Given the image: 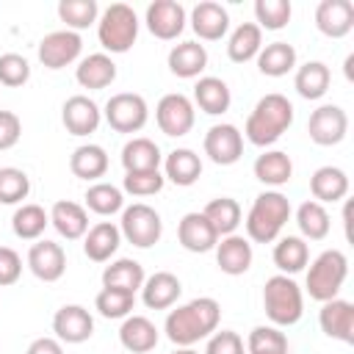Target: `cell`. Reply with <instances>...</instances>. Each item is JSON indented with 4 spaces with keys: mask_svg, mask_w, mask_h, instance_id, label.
Instances as JSON below:
<instances>
[{
    "mask_svg": "<svg viewBox=\"0 0 354 354\" xmlns=\"http://www.w3.org/2000/svg\"><path fill=\"white\" fill-rule=\"evenodd\" d=\"M218 321H221V304L210 296H196L169 310L163 321V332L177 348H191L194 343L210 337L218 329Z\"/></svg>",
    "mask_w": 354,
    "mask_h": 354,
    "instance_id": "6da1fadb",
    "label": "cell"
},
{
    "mask_svg": "<svg viewBox=\"0 0 354 354\" xmlns=\"http://www.w3.org/2000/svg\"><path fill=\"white\" fill-rule=\"evenodd\" d=\"M290 124H293V102L285 94L271 91L254 102L252 113L246 116L243 136L254 147H271L274 141L282 138V133Z\"/></svg>",
    "mask_w": 354,
    "mask_h": 354,
    "instance_id": "7a4b0ae2",
    "label": "cell"
},
{
    "mask_svg": "<svg viewBox=\"0 0 354 354\" xmlns=\"http://www.w3.org/2000/svg\"><path fill=\"white\" fill-rule=\"evenodd\" d=\"M290 218V202L282 191H263L254 196L246 213V238L252 243H271L279 238L282 227Z\"/></svg>",
    "mask_w": 354,
    "mask_h": 354,
    "instance_id": "3957f363",
    "label": "cell"
},
{
    "mask_svg": "<svg viewBox=\"0 0 354 354\" xmlns=\"http://www.w3.org/2000/svg\"><path fill=\"white\" fill-rule=\"evenodd\" d=\"M263 310L271 326H293L304 315V293L293 277L274 274L263 285Z\"/></svg>",
    "mask_w": 354,
    "mask_h": 354,
    "instance_id": "277c9868",
    "label": "cell"
},
{
    "mask_svg": "<svg viewBox=\"0 0 354 354\" xmlns=\"http://www.w3.org/2000/svg\"><path fill=\"white\" fill-rule=\"evenodd\" d=\"M346 277H348V257L340 249H326L310 263L304 288H307L310 299L324 304L329 299H337Z\"/></svg>",
    "mask_w": 354,
    "mask_h": 354,
    "instance_id": "5b68a950",
    "label": "cell"
},
{
    "mask_svg": "<svg viewBox=\"0 0 354 354\" xmlns=\"http://www.w3.org/2000/svg\"><path fill=\"white\" fill-rule=\"evenodd\" d=\"M138 17L127 3H111L97 19V39L108 53H127L138 39Z\"/></svg>",
    "mask_w": 354,
    "mask_h": 354,
    "instance_id": "8992f818",
    "label": "cell"
},
{
    "mask_svg": "<svg viewBox=\"0 0 354 354\" xmlns=\"http://www.w3.org/2000/svg\"><path fill=\"white\" fill-rule=\"evenodd\" d=\"M119 232L127 243L138 246V249H149L160 241L163 235V218L155 207L144 205V202H133L122 210V221H119Z\"/></svg>",
    "mask_w": 354,
    "mask_h": 354,
    "instance_id": "52a82bcc",
    "label": "cell"
},
{
    "mask_svg": "<svg viewBox=\"0 0 354 354\" xmlns=\"http://www.w3.org/2000/svg\"><path fill=\"white\" fill-rule=\"evenodd\" d=\"M102 116L111 124V130H116V133H138V130H144V124L149 119V108L141 94L119 91L105 102Z\"/></svg>",
    "mask_w": 354,
    "mask_h": 354,
    "instance_id": "ba28073f",
    "label": "cell"
},
{
    "mask_svg": "<svg viewBox=\"0 0 354 354\" xmlns=\"http://www.w3.org/2000/svg\"><path fill=\"white\" fill-rule=\"evenodd\" d=\"M155 122L160 127L163 136L169 138H180V136H188L194 122H196V111H194V102L180 94V91H171V94H163L155 105Z\"/></svg>",
    "mask_w": 354,
    "mask_h": 354,
    "instance_id": "9c48e42d",
    "label": "cell"
},
{
    "mask_svg": "<svg viewBox=\"0 0 354 354\" xmlns=\"http://www.w3.org/2000/svg\"><path fill=\"white\" fill-rule=\"evenodd\" d=\"M307 133H310V141L318 144V147H335L346 138L348 133V116L340 105H318L310 119H307Z\"/></svg>",
    "mask_w": 354,
    "mask_h": 354,
    "instance_id": "30bf717a",
    "label": "cell"
},
{
    "mask_svg": "<svg viewBox=\"0 0 354 354\" xmlns=\"http://www.w3.org/2000/svg\"><path fill=\"white\" fill-rule=\"evenodd\" d=\"M202 149H205V155H207L216 166H232V163H238L241 155H243V133H241L235 124H230V122L213 124V127L205 133Z\"/></svg>",
    "mask_w": 354,
    "mask_h": 354,
    "instance_id": "8fae6325",
    "label": "cell"
},
{
    "mask_svg": "<svg viewBox=\"0 0 354 354\" xmlns=\"http://www.w3.org/2000/svg\"><path fill=\"white\" fill-rule=\"evenodd\" d=\"M83 39L75 30H53L39 41V61L44 69H64L80 58Z\"/></svg>",
    "mask_w": 354,
    "mask_h": 354,
    "instance_id": "7c38bea8",
    "label": "cell"
},
{
    "mask_svg": "<svg viewBox=\"0 0 354 354\" xmlns=\"http://www.w3.org/2000/svg\"><path fill=\"white\" fill-rule=\"evenodd\" d=\"M144 22H147V30L155 39L171 41V39H177L185 30L188 14H185V8L177 0H155V3L147 6Z\"/></svg>",
    "mask_w": 354,
    "mask_h": 354,
    "instance_id": "4fadbf2b",
    "label": "cell"
},
{
    "mask_svg": "<svg viewBox=\"0 0 354 354\" xmlns=\"http://www.w3.org/2000/svg\"><path fill=\"white\" fill-rule=\"evenodd\" d=\"M53 332L61 343H86L94 335V318L83 304H64L53 315Z\"/></svg>",
    "mask_w": 354,
    "mask_h": 354,
    "instance_id": "5bb4252c",
    "label": "cell"
},
{
    "mask_svg": "<svg viewBox=\"0 0 354 354\" xmlns=\"http://www.w3.org/2000/svg\"><path fill=\"white\" fill-rule=\"evenodd\" d=\"M61 122L72 136H91L102 122V111L91 97L75 94L61 105Z\"/></svg>",
    "mask_w": 354,
    "mask_h": 354,
    "instance_id": "9a60e30c",
    "label": "cell"
},
{
    "mask_svg": "<svg viewBox=\"0 0 354 354\" xmlns=\"http://www.w3.org/2000/svg\"><path fill=\"white\" fill-rule=\"evenodd\" d=\"M28 268L41 282H58L66 271V252L55 241H36L28 249Z\"/></svg>",
    "mask_w": 354,
    "mask_h": 354,
    "instance_id": "2e32d148",
    "label": "cell"
},
{
    "mask_svg": "<svg viewBox=\"0 0 354 354\" xmlns=\"http://www.w3.org/2000/svg\"><path fill=\"white\" fill-rule=\"evenodd\" d=\"M191 30L202 39V41H218L227 36L230 30V14L221 3H213V0H202L191 8Z\"/></svg>",
    "mask_w": 354,
    "mask_h": 354,
    "instance_id": "e0dca14e",
    "label": "cell"
},
{
    "mask_svg": "<svg viewBox=\"0 0 354 354\" xmlns=\"http://www.w3.org/2000/svg\"><path fill=\"white\" fill-rule=\"evenodd\" d=\"M177 241L185 252H194V254H205L210 249H216L218 243V235L213 230V224L199 213V210H191L180 218L177 224Z\"/></svg>",
    "mask_w": 354,
    "mask_h": 354,
    "instance_id": "ac0fdd59",
    "label": "cell"
},
{
    "mask_svg": "<svg viewBox=\"0 0 354 354\" xmlns=\"http://www.w3.org/2000/svg\"><path fill=\"white\" fill-rule=\"evenodd\" d=\"M321 332L340 343H354V304L346 299H329L318 313Z\"/></svg>",
    "mask_w": 354,
    "mask_h": 354,
    "instance_id": "d6986e66",
    "label": "cell"
},
{
    "mask_svg": "<svg viewBox=\"0 0 354 354\" xmlns=\"http://www.w3.org/2000/svg\"><path fill=\"white\" fill-rule=\"evenodd\" d=\"M315 28L329 39H343L354 28L351 0H321L315 6Z\"/></svg>",
    "mask_w": 354,
    "mask_h": 354,
    "instance_id": "ffe728a7",
    "label": "cell"
},
{
    "mask_svg": "<svg viewBox=\"0 0 354 354\" xmlns=\"http://www.w3.org/2000/svg\"><path fill=\"white\" fill-rule=\"evenodd\" d=\"M252 257H254L252 241L243 238V235H238V232L224 235V238H218V243H216V263H218V268H221L224 274H230V277L246 274L249 266H252Z\"/></svg>",
    "mask_w": 354,
    "mask_h": 354,
    "instance_id": "44dd1931",
    "label": "cell"
},
{
    "mask_svg": "<svg viewBox=\"0 0 354 354\" xmlns=\"http://www.w3.org/2000/svg\"><path fill=\"white\" fill-rule=\"evenodd\" d=\"M180 293H183V285H180V279L171 271H155L141 285V301L149 310H169V307H174Z\"/></svg>",
    "mask_w": 354,
    "mask_h": 354,
    "instance_id": "7402d4cb",
    "label": "cell"
},
{
    "mask_svg": "<svg viewBox=\"0 0 354 354\" xmlns=\"http://www.w3.org/2000/svg\"><path fill=\"white\" fill-rule=\"evenodd\" d=\"M158 340H160V332L147 315H127L119 326V343L130 354H147L158 346Z\"/></svg>",
    "mask_w": 354,
    "mask_h": 354,
    "instance_id": "603a6c76",
    "label": "cell"
},
{
    "mask_svg": "<svg viewBox=\"0 0 354 354\" xmlns=\"http://www.w3.org/2000/svg\"><path fill=\"white\" fill-rule=\"evenodd\" d=\"M166 64H169V72L171 75L183 77V80H191V77H199L205 72V66H207V50L199 41H180V44H174L169 50Z\"/></svg>",
    "mask_w": 354,
    "mask_h": 354,
    "instance_id": "cb8c5ba5",
    "label": "cell"
},
{
    "mask_svg": "<svg viewBox=\"0 0 354 354\" xmlns=\"http://www.w3.org/2000/svg\"><path fill=\"white\" fill-rule=\"evenodd\" d=\"M75 80L88 91H100L116 80V64L108 53H91L75 66Z\"/></svg>",
    "mask_w": 354,
    "mask_h": 354,
    "instance_id": "d4e9b609",
    "label": "cell"
},
{
    "mask_svg": "<svg viewBox=\"0 0 354 354\" xmlns=\"http://www.w3.org/2000/svg\"><path fill=\"white\" fill-rule=\"evenodd\" d=\"M160 166H163V177H166L169 183L180 185V188L194 185V183L199 180V174H202V158H199L194 149H188V147L171 149V152L163 158Z\"/></svg>",
    "mask_w": 354,
    "mask_h": 354,
    "instance_id": "484cf974",
    "label": "cell"
},
{
    "mask_svg": "<svg viewBox=\"0 0 354 354\" xmlns=\"http://www.w3.org/2000/svg\"><path fill=\"white\" fill-rule=\"evenodd\" d=\"M50 224L55 227V232L66 241H77L88 232V213L83 205L69 202V199H58L50 207Z\"/></svg>",
    "mask_w": 354,
    "mask_h": 354,
    "instance_id": "4316f807",
    "label": "cell"
},
{
    "mask_svg": "<svg viewBox=\"0 0 354 354\" xmlns=\"http://www.w3.org/2000/svg\"><path fill=\"white\" fill-rule=\"evenodd\" d=\"M119 243H122V232H119V227L113 221H97L83 235V252L94 263H108L116 254Z\"/></svg>",
    "mask_w": 354,
    "mask_h": 354,
    "instance_id": "83f0119b",
    "label": "cell"
},
{
    "mask_svg": "<svg viewBox=\"0 0 354 354\" xmlns=\"http://www.w3.org/2000/svg\"><path fill=\"white\" fill-rule=\"evenodd\" d=\"M194 102H196L199 111H205L207 116H221V113L230 111L232 94H230V86H227L221 77L205 75V77H199L196 86H194Z\"/></svg>",
    "mask_w": 354,
    "mask_h": 354,
    "instance_id": "f1b7e54d",
    "label": "cell"
},
{
    "mask_svg": "<svg viewBox=\"0 0 354 354\" xmlns=\"http://www.w3.org/2000/svg\"><path fill=\"white\" fill-rule=\"evenodd\" d=\"M252 171H254V177L263 185H271V191H277L279 185L290 183V177H293V160L282 149H266L263 155H257Z\"/></svg>",
    "mask_w": 354,
    "mask_h": 354,
    "instance_id": "f546056e",
    "label": "cell"
},
{
    "mask_svg": "<svg viewBox=\"0 0 354 354\" xmlns=\"http://www.w3.org/2000/svg\"><path fill=\"white\" fill-rule=\"evenodd\" d=\"M329 83H332V72L324 61H307L296 66L293 88L301 100H321L329 91Z\"/></svg>",
    "mask_w": 354,
    "mask_h": 354,
    "instance_id": "4dcf8cb0",
    "label": "cell"
},
{
    "mask_svg": "<svg viewBox=\"0 0 354 354\" xmlns=\"http://www.w3.org/2000/svg\"><path fill=\"white\" fill-rule=\"evenodd\" d=\"M310 194L315 202H340L348 194V174L337 166H321L310 177Z\"/></svg>",
    "mask_w": 354,
    "mask_h": 354,
    "instance_id": "1f68e13d",
    "label": "cell"
},
{
    "mask_svg": "<svg viewBox=\"0 0 354 354\" xmlns=\"http://www.w3.org/2000/svg\"><path fill=\"white\" fill-rule=\"evenodd\" d=\"M144 279H147L144 266L133 257H119L111 266H105V271H102V288L124 290V293H133V296H136V290H141Z\"/></svg>",
    "mask_w": 354,
    "mask_h": 354,
    "instance_id": "d6a6232c",
    "label": "cell"
},
{
    "mask_svg": "<svg viewBox=\"0 0 354 354\" xmlns=\"http://www.w3.org/2000/svg\"><path fill=\"white\" fill-rule=\"evenodd\" d=\"M160 163H163V152L152 138L136 136L122 147L124 171H152V169H160Z\"/></svg>",
    "mask_w": 354,
    "mask_h": 354,
    "instance_id": "836d02e7",
    "label": "cell"
},
{
    "mask_svg": "<svg viewBox=\"0 0 354 354\" xmlns=\"http://www.w3.org/2000/svg\"><path fill=\"white\" fill-rule=\"evenodd\" d=\"M274 266L279 268V274L290 277V274H299L304 271V266L310 263V246L301 235H285L274 243Z\"/></svg>",
    "mask_w": 354,
    "mask_h": 354,
    "instance_id": "e575fe53",
    "label": "cell"
},
{
    "mask_svg": "<svg viewBox=\"0 0 354 354\" xmlns=\"http://www.w3.org/2000/svg\"><path fill=\"white\" fill-rule=\"evenodd\" d=\"M69 171L77 180L94 183L108 171V152L100 144H80L69 158Z\"/></svg>",
    "mask_w": 354,
    "mask_h": 354,
    "instance_id": "d590c367",
    "label": "cell"
},
{
    "mask_svg": "<svg viewBox=\"0 0 354 354\" xmlns=\"http://www.w3.org/2000/svg\"><path fill=\"white\" fill-rule=\"evenodd\" d=\"M260 50H263V30L254 22H241L227 39V58L232 64H246L257 58Z\"/></svg>",
    "mask_w": 354,
    "mask_h": 354,
    "instance_id": "8d00e7d4",
    "label": "cell"
},
{
    "mask_svg": "<svg viewBox=\"0 0 354 354\" xmlns=\"http://www.w3.org/2000/svg\"><path fill=\"white\" fill-rule=\"evenodd\" d=\"M257 69L266 77H282L296 69V47L288 41H271L257 53Z\"/></svg>",
    "mask_w": 354,
    "mask_h": 354,
    "instance_id": "74e56055",
    "label": "cell"
},
{
    "mask_svg": "<svg viewBox=\"0 0 354 354\" xmlns=\"http://www.w3.org/2000/svg\"><path fill=\"white\" fill-rule=\"evenodd\" d=\"M202 216L213 224L216 235L224 238V235H232V232L238 230V224H241V218H243V210H241L238 199H232V196H216V199H210V202L205 205Z\"/></svg>",
    "mask_w": 354,
    "mask_h": 354,
    "instance_id": "f35d334b",
    "label": "cell"
},
{
    "mask_svg": "<svg viewBox=\"0 0 354 354\" xmlns=\"http://www.w3.org/2000/svg\"><path fill=\"white\" fill-rule=\"evenodd\" d=\"M296 227H299L304 241H324L332 230V218H329V213L321 202L307 199L296 210Z\"/></svg>",
    "mask_w": 354,
    "mask_h": 354,
    "instance_id": "ab89813d",
    "label": "cell"
},
{
    "mask_svg": "<svg viewBox=\"0 0 354 354\" xmlns=\"http://www.w3.org/2000/svg\"><path fill=\"white\" fill-rule=\"evenodd\" d=\"M47 224H50V213L41 205H33V202L19 205L11 216V230L22 241H39L44 235Z\"/></svg>",
    "mask_w": 354,
    "mask_h": 354,
    "instance_id": "60d3db41",
    "label": "cell"
},
{
    "mask_svg": "<svg viewBox=\"0 0 354 354\" xmlns=\"http://www.w3.org/2000/svg\"><path fill=\"white\" fill-rule=\"evenodd\" d=\"M86 207L97 216H113L124 210V191L113 183H94L86 188Z\"/></svg>",
    "mask_w": 354,
    "mask_h": 354,
    "instance_id": "b9f144b4",
    "label": "cell"
},
{
    "mask_svg": "<svg viewBox=\"0 0 354 354\" xmlns=\"http://www.w3.org/2000/svg\"><path fill=\"white\" fill-rule=\"evenodd\" d=\"M58 17L66 22V30H83L88 25H97L100 19V6L97 0H61L58 3Z\"/></svg>",
    "mask_w": 354,
    "mask_h": 354,
    "instance_id": "7bdbcfd3",
    "label": "cell"
},
{
    "mask_svg": "<svg viewBox=\"0 0 354 354\" xmlns=\"http://www.w3.org/2000/svg\"><path fill=\"white\" fill-rule=\"evenodd\" d=\"M246 354H288V337L279 326H254L246 335Z\"/></svg>",
    "mask_w": 354,
    "mask_h": 354,
    "instance_id": "ee69618b",
    "label": "cell"
},
{
    "mask_svg": "<svg viewBox=\"0 0 354 354\" xmlns=\"http://www.w3.org/2000/svg\"><path fill=\"white\" fill-rule=\"evenodd\" d=\"M293 6L290 0H257L254 3V25L260 30H282L290 22Z\"/></svg>",
    "mask_w": 354,
    "mask_h": 354,
    "instance_id": "f6af8a7d",
    "label": "cell"
},
{
    "mask_svg": "<svg viewBox=\"0 0 354 354\" xmlns=\"http://www.w3.org/2000/svg\"><path fill=\"white\" fill-rule=\"evenodd\" d=\"M30 194V177L17 166L0 169V205H19Z\"/></svg>",
    "mask_w": 354,
    "mask_h": 354,
    "instance_id": "bcb514c9",
    "label": "cell"
},
{
    "mask_svg": "<svg viewBox=\"0 0 354 354\" xmlns=\"http://www.w3.org/2000/svg\"><path fill=\"white\" fill-rule=\"evenodd\" d=\"M133 307H136V296L124 290H113V288H102L94 299V310L102 318H127Z\"/></svg>",
    "mask_w": 354,
    "mask_h": 354,
    "instance_id": "7dc6e473",
    "label": "cell"
},
{
    "mask_svg": "<svg viewBox=\"0 0 354 354\" xmlns=\"http://www.w3.org/2000/svg\"><path fill=\"white\" fill-rule=\"evenodd\" d=\"M163 171L160 169H152V171H124V180H122V191H127L130 196H152V194H160L163 191Z\"/></svg>",
    "mask_w": 354,
    "mask_h": 354,
    "instance_id": "c3c4849f",
    "label": "cell"
},
{
    "mask_svg": "<svg viewBox=\"0 0 354 354\" xmlns=\"http://www.w3.org/2000/svg\"><path fill=\"white\" fill-rule=\"evenodd\" d=\"M28 77H30V64L25 55H19V53H3L0 55V86L19 88L28 83Z\"/></svg>",
    "mask_w": 354,
    "mask_h": 354,
    "instance_id": "681fc988",
    "label": "cell"
},
{
    "mask_svg": "<svg viewBox=\"0 0 354 354\" xmlns=\"http://www.w3.org/2000/svg\"><path fill=\"white\" fill-rule=\"evenodd\" d=\"M205 354H246V343L238 332L232 329H216L210 337H207V346H205Z\"/></svg>",
    "mask_w": 354,
    "mask_h": 354,
    "instance_id": "f907efd6",
    "label": "cell"
},
{
    "mask_svg": "<svg viewBox=\"0 0 354 354\" xmlns=\"http://www.w3.org/2000/svg\"><path fill=\"white\" fill-rule=\"evenodd\" d=\"M22 277V257L11 246H0V288L14 285Z\"/></svg>",
    "mask_w": 354,
    "mask_h": 354,
    "instance_id": "816d5d0a",
    "label": "cell"
},
{
    "mask_svg": "<svg viewBox=\"0 0 354 354\" xmlns=\"http://www.w3.org/2000/svg\"><path fill=\"white\" fill-rule=\"evenodd\" d=\"M22 136V122L14 111H0V152L11 149Z\"/></svg>",
    "mask_w": 354,
    "mask_h": 354,
    "instance_id": "f5cc1de1",
    "label": "cell"
},
{
    "mask_svg": "<svg viewBox=\"0 0 354 354\" xmlns=\"http://www.w3.org/2000/svg\"><path fill=\"white\" fill-rule=\"evenodd\" d=\"M25 354H64V346L58 337H36Z\"/></svg>",
    "mask_w": 354,
    "mask_h": 354,
    "instance_id": "db71d44e",
    "label": "cell"
},
{
    "mask_svg": "<svg viewBox=\"0 0 354 354\" xmlns=\"http://www.w3.org/2000/svg\"><path fill=\"white\" fill-rule=\"evenodd\" d=\"M351 64H354V55L346 58V77H348V80H351Z\"/></svg>",
    "mask_w": 354,
    "mask_h": 354,
    "instance_id": "11a10c76",
    "label": "cell"
},
{
    "mask_svg": "<svg viewBox=\"0 0 354 354\" xmlns=\"http://www.w3.org/2000/svg\"><path fill=\"white\" fill-rule=\"evenodd\" d=\"M171 354H199V351H194V348H174Z\"/></svg>",
    "mask_w": 354,
    "mask_h": 354,
    "instance_id": "9f6ffc18",
    "label": "cell"
}]
</instances>
